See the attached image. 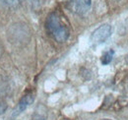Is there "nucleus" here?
Returning a JSON list of instances; mask_svg holds the SVG:
<instances>
[{"mask_svg":"<svg viewBox=\"0 0 128 120\" xmlns=\"http://www.w3.org/2000/svg\"><path fill=\"white\" fill-rule=\"evenodd\" d=\"M46 29L57 42H66L70 36L68 27L64 24L60 15L56 12H52L48 16L46 20Z\"/></svg>","mask_w":128,"mask_h":120,"instance_id":"nucleus-1","label":"nucleus"},{"mask_svg":"<svg viewBox=\"0 0 128 120\" xmlns=\"http://www.w3.org/2000/svg\"><path fill=\"white\" fill-rule=\"evenodd\" d=\"M112 34V28L108 24H104L96 28L91 34V42L94 45L104 44Z\"/></svg>","mask_w":128,"mask_h":120,"instance_id":"nucleus-2","label":"nucleus"},{"mask_svg":"<svg viewBox=\"0 0 128 120\" xmlns=\"http://www.w3.org/2000/svg\"><path fill=\"white\" fill-rule=\"evenodd\" d=\"M68 6L71 12L83 17L89 13L92 6V0H69Z\"/></svg>","mask_w":128,"mask_h":120,"instance_id":"nucleus-3","label":"nucleus"},{"mask_svg":"<svg viewBox=\"0 0 128 120\" xmlns=\"http://www.w3.org/2000/svg\"><path fill=\"white\" fill-rule=\"evenodd\" d=\"M34 100V94L32 92H28L27 94H25L21 100L20 102H18L16 108L14 110V116H17L19 114H21L22 112H24L30 105L32 104Z\"/></svg>","mask_w":128,"mask_h":120,"instance_id":"nucleus-4","label":"nucleus"},{"mask_svg":"<svg viewBox=\"0 0 128 120\" xmlns=\"http://www.w3.org/2000/svg\"><path fill=\"white\" fill-rule=\"evenodd\" d=\"M114 56V50L113 49H108L106 52H104V54L100 57V62L102 65H108L112 62V58Z\"/></svg>","mask_w":128,"mask_h":120,"instance_id":"nucleus-5","label":"nucleus"},{"mask_svg":"<svg viewBox=\"0 0 128 120\" xmlns=\"http://www.w3.org/2000/svg\"><path fill=\"white\" fill-rule=\"evenodd\" d=\"M31 120H46V113L44 110L38 108L36 112L32 114Z\"/></svg>","mask_w":128,"mask_h":120,"instance_id":"nucleus-6","label":"nucleus"},{"mask_svg":"<svg viewBox=\"0 0 128 120\" xmlns=\"http://www.w3.org/2000/svg\"><path fill=\"white\" fill-rule=\"evenodd\" d=\"M6 109H7V104H6L5 102H0V115L3 114V113L6 111Z\"/></svg>","mask_w":128,"mask_h":120,"instance_id":"nucleus-7","label":"nucleus"},{"mask_svg":"<svg viewBox=\"0 0 128 120\" xmlns=\"http://www.w3.org/2000/svg\"><path fill=\"white\" fill-rule=\"evenodd\" d=\"M102 120H112V119H102Z\"/></svg>","mask_w":128,"mask_h":120,"instance_id":"nucleus-8","label":"nucleus"}]
</instances>
